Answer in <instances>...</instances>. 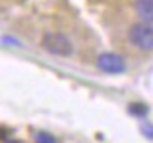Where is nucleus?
Returning a JSON list of instances; mask_svg holds the SVG:
<instances>
[{"instance_id":"obj_5","label":"nucleus","mask_w":153,"mask_h":143,"mask_svg":"<svg viewBox=\"0 0 153 143\" xmlns=\"http://www.w3.org/2000/svg\"><path fill=\"white\" fill-rule=\"evenodd\" d=\"M36 141L37 143H56V139L51 136V134H47V132H39L37 134V138H36Z\"/></svg>"},{"instance_id":"obj_4","label":"nucleus","mask_w":153,"mask_h":143,"mask_svg":"<svg viewBox=\"0 0 153 143\" xmlns=\"http://www.w3.org/2000/svg\"><path fill=\"white\" fill-rule=\"evenodd\" d=\"M134 13L144 22H153V0H136L134 2Z\"/></svg>"},{"instance_id":"obj_2","label":"nucleus","mask_w":153,"mask_h":143,"mask_svg":"<svg viewBox=\"0 0 153 143\" xmlns=\"http://www.w3.org/2000/svg\"><path fill=\"white\" fill-rule=\"evenodd\" d=\"M129 41L142 52L153 50V26L144 21L133 24L129 28Z\"/></svg>"},{"instance_id":"obj_7","label":"nucleus","mask_w":153,"mask_h":143,"mask_svg":"<svg viewBox=\"0 0 153 143\" xmlns=\"http://www.w3.org/2000/svg\"><path fill=\"white\" fill-rule=\"evenodd\" d=\"M142 132L146 134V136H149V138H153V126L149 125V123H144L142 125Z\"/></svg>"},{"instance_id":"obj_3","label":"nucleus","mask_w":153,"mask_h":143,"mask_svg":"<svg viewBox=\"0 0 153 143\" xmlns=\"http://www.w3.org/2000/svg\"><path fill=\"white\" fill-rule=\"evenodd\" d=\"M97 69L106 74H121L125 71V62L120 54L114 52H103L97 58Z\"/></svg>"},{"instance_id":"obj_6","label":"nucleus","mask_w":153,"mask_h":143,"mask_svg":"<svg viewBox=\"0 0 153 143\" xmlns=\"http://www.w3.org/2000/svg\"><path fill=\"white\" fill-rule=\"evenodd\" d=\"M131 114L134 115H144V114H148V108L146 106H142V104H131Z\"/></svg>"},{"instance_id":"obj_1","label":"nucleus","mask_w":153,"mask_h":143,"mask_svg":"<svg viewBox=\"0 0 153 143\" xmlns=\"http://www.w3.org/2000/svg\"><path fill=\"white\" fill-rule=\"evenodd\" d=\"M41 47L54 56H71L73 54V43L71 39L62 32H47L41 37Z\"/></svg>"}]
</instances>
